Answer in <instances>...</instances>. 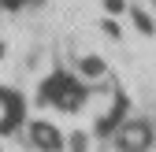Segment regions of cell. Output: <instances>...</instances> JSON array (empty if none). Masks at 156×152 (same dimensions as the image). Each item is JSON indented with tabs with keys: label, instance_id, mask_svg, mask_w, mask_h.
<instances>
[{
	"label": "cell",
	"instance_id": "cell-1",
	"mask_svg": "<svg viewBox=\"0 0 156 152\" xmlns=\"http://www.w3.org/2000/svg\"><path fill=\"white\" fill-rule=\"evenodd\" d=\"M145 145H149V134H145V130H138V126L123 134V148H126V152H141Z\"/></svg>",
	"mask_w": 156,
	"mask_h": 152
}]
</instances>
